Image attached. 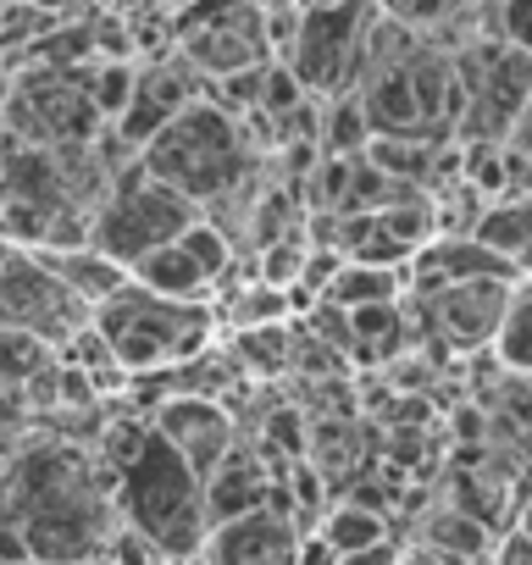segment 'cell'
<instances>
[{
    "label": "cell",
    "mask_w": 532,
    "mask_h": 565,
    "mask_svg": "<svg viewBox=\"0 0 532 565\" xmlns=\"http://www.w3.org/2000/svg\"><path fill=\"white\" fill-rule=\"evenodd\" d=\"M156 433L211 482L222 466H227V455H233V422H227V411L211 399V394H172V399H161L156 405Z\"/></svg>",
    "instance_id": "10"
},
{
    "label": "cell",
    "mask_w": 532,
    "mask_h": 565,
    "mask_svg": "<svg viewBox=\"0 0 532 565\" xmlns=\"http://www.w3.org/2000/svg\"><path fill=\"white\" fill-rule=\"evenodd\" d=\"M95 328V311L73 295V282L40 249L7 244V333H29L51 350H67Z\"/></svg>",
    "instance_id": "7"
},
{
    "label": "cell",
    "mask_w": 532,
    "mask_h": 565,
    "mask_svg": "<svg viewBox=\"0 0 532 565\" xmlns=\"http://www.w3.org/2000/svg\"><path fill=\"white\" fill-rule=\"evenodd\" d=\"M377 543H389V521H383V510H372V504H361V499L333 504V515L322 521V548H328L339 565L355 559V554H366V548H377Z\"/></svg>",
    "instance_id": "14"
},
{
    "label": "cell",
    "mask_w": 532,
    "mask_h": 565,
    "mask_svg": "<svg viewBox=\"0 0 532 565\" xmlns=\"http://www.w3.org/2000/svg\"><path fill=\"white\" fill-rule=\"evenodd\" d=\"M372 7H377L383 23H394V29L416 34V40H438L444 29L466 23L482 0H372Z\"/></svg>",
    "instance_id": "15"
},
{
    "label": "cell",
    "mask_w": 532,
    "mask_h": 565,
    "mask_svg": "<svg viewBox=\"0 0 532 565\" xmlns=\"http://www.w3.org/2000/svg\"><path fill=\"white\" fill-rule=\"evenodd\" d=\"M477 244H488L493 255L515 260L532 255V194H504V200H488L477 211V227H471Z\"/></svg>",
    "instance_id": "12"
},
{
    "label": "cell",
    "mask_w": 532,
    "mask_h": 565,
    "mask_svg": "<svg viewBox=\"0 0 532 565\" xmlns=\"http://www.w3.org/2000/svg\"><path fill=\"white\" fill-rule=\"evenodd\" d=\"M233 271V244L216 222H200L189 227L183 238H172L167 249H156L150 260L134 266V282H145V289L167 295V300H211V289Z\"/></svg>",
    "instance_id": "9"
},
{
    "label": "cell",
    "mask_w": 532,
    "mask_h": 565,
    "mask_svg": "<svg viewBox=\"0 0 532 565\" xmlns=\"http://www.w3.org/2000/svg\"><path fill=\"white\" fill-rule=\"evenodd\" d=\"M89 565H111V559H89Z\"/></svg>",
    "instance_id": "20"
},
{
    "label": "cell",
    "mask_w": 532,
    "mask_h": 565,
    "mask_svg": "<svg viewBox=\"0 0 532 565\" xmlns=\"http://www.w3.org/2000/svg\"><path fill=\"white\" fill-rule=\"evenodd\" d=\"M123 537L117 477L78 438H29L7 449V565H89Z\"/></svg>",
    "instance_id": "1"
},
{
    "label": "cell",
    "mask_w": 532,
    "mask_h": 565,
    "mask_svg": "<svg viewBox=\"0 0 532 565\" xmlns=\"http://www.w3.org/2000/svg\"><path fill=\"white\" fill-rule=\"evenodd\" d=\"M515 526H521V532H526V537H532V499H526V504H521V521H515Z\"/></svg>",
    "instance_id": "19"
},
{
    "label": "cell",
    "mask_w": 532,
    "mask_h": 565,
    "mask_svg": "<svg viewBox=\"0 0 532 565\" xmlns=\"http://www.w3.org/2000/svg\"><path fill=\"white\" fill-rule=\"evenodd\" d=\"M306 12H339V7H355V0H300Z\"/></svg>",
    "instance_id": "18"
},
{
    "label": "cell",
    "mask_w": 532,
    "mask_h": 565,
    "mask_svg": "<svg viewBox=\"0 0 532 565\" xmlns=\"http://www.w3.org/2000/svg\"><path fill=\"white\" fill-rule=\"evenodd\" d=\"M300 554H306V543H300L295 521L278 515V504L222 521L211 532V565H300Z\"/></svg>",
    "instance_id": "11"
},
{
    "label": "cell",
    "mask_w": 532,
    "mask_h": 565,
    "mask_svg": "<svg viewBox=\"0 0 532 565\" xmlns=\"http://www.w3.org/2000/svg\"><path fill=\"white\" fill-rule=\"evenodd\" d=\"M493 350H499V361H504L515 377H532V289L515 295V306H510V317H504Z\"/></svg>",
    "instance_id": "16"
},
{
    "label": "cell",
    "mask_w": 532,
    "mask_h": 565,
    "mask_svg": "<svg viewBox=\"0 0 532 565\" xmlns=\"http://www.w3.org/2000/svg\"><path fill=\"white\" fill-rule=\"evenodd\" d=\"M460 89H466V117L460 139L466 145H504L521 117L532 111V56L504 45V40H477L455 51Z\"/></svg>",
    "instance_id": "6"
},
{
    "label": "cell",
    "mask_w": 532,
    "mask_h": 565,
    "mask_svg": "<svg viewBox=\"0 0 532 565\" xmlns=\"http://www.w3.org/2000/svg\"><path fill=\"white\" fill-rule=\"evenodd\" d=\"M161 183H172L178 194H189L200 211L211 205V200H227L238 183H244V172H249V161H255V145H249V134H244V117H233L222 100H194L145 156H139Z\"/></svg>",
    "instance_id": "4"
},
{
    "label": "cell",
    "mask_w": 532,
    "mask_h": 565,
    "mask_svg": "<svg viewBox=\"0 0 532 565\" xmlns=\"http://www.w3.org/2000/svg\"><path fill=\"white\" fill-rule=\"evenodd\" d=\"M100 455L117 477L128 532H139L161 559H194L200 548H211V488L156 433V422H111L100 433Z\"/></svg>",
    "instance_id": "2"
},
{
    "label": "cell",
    "mask_w": 532,
    "mask_h": 565,
    "mask_svg": "<svg viewBox=\"0 0 532 565\" xmlns=\"http://www.w3.org/2000/svg\"><path fill=\"white\" fill-rule=\"evenodd\" d=\"M95 333L111 344L128 377H161V372H178L211 355L216 317L200 300H167L145 289V282H128L117 300L95 311Z\"/></svg>",
    "instance_id": "3"
},
{
    "label": "cell",
    "mask_w": 532,
    "mask_h": 565,
    "mask_svg": "<svg viewBox=\"0 0 532 565\" xmlns=\"http://www.w3.org/2000/svg\"><path fill=\"white\" fill-rule=\"evenodd\" d=\"M510 306H515L510 277H471L422 295V322L444 350H477V344H499Z\"/></svg>",
    "instance_id": "8"
},
{
    "label": "cell",
    "mask_w": 532,
    "mask_h": 565,
    "mask_svg": "<svg viewBox=\"0 0 532 565\" xmlns=\"http://www.w3.org/2000/svg\"><path fill=\"white\" fill-rule=\"evenodd\" d=\"M200 222H205L200 205H194L189 194H178L172 183H161V178L134 156L128 167H117V178H111V189H106V200H100V211H95L89 244L106 249L111 260H123V266L134 271L139 260H150L156 249H167L172 238H183V233L200 227Z\"/></svg>",
    "instance_id": "5"
},
{
    "label": "cell",
    "mask_w": 532,
    "mask_h": 565,
    "mask_svg": "<svg viewBox=\"0 0 532 565\" xmlns=\"http://www.w3.org/2000/svg\"><path fill=\"white\" fill-rule=\"evenodd\" d=\"M499 40L532 56V0H499Z\"/></svg>",
    "instance_id": "17"
},
{
    "label": "cell",
    "mask_w": 532,
    "mask_h": 565,
    "mask_svg": "<svg viewBox=\"0 0 532 565\" xmlns=\"http://www.w3.org/2000/svg\"><path fill=\"white\" fill-rule=\"evenodd\" d=\"M400 289H411V271L400 277L394 266H366V260H339L333 282H328V300L344 311H372V306H394Z\"/></svg>",
    "instance_id": "13"
}]
</instances>
